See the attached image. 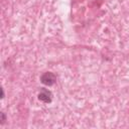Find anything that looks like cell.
I'll return each mask as SVG.
<instances>
[{"label":"cell","instance_id":"277c9868","mask_svg":"<svg viewBox=\"0 0 129 129\" xmlns=\"http://www.w3.org/2000/svg\"><path fill=\"white\" fill-rule=\"evenodd\" d=\"M1 98H2V99L4 98V90H3V89H1Z\"/></svg>","mask_w":129,"mask_h":129},{"label":"cell","instance_id":"7a4b0ae2","mask_svg":"<svg viewBox=\"0 0 129 129\" xmlns=\"http://www.w3.org/2000/svg\"><path fill=\"white\" fill-rule=\"evenodd\" d=\"M37 98L43 103H50L52 101V93L45 88H41L37 95Z\"/></svg>","mask_w":129,"mask_h":129},{"label":"cell","instance_id":"6da1fadb","mask_svg":"<svg viewBox=\"0 0 129 129\" xmlns=\"http://www.w3.org/2000/svg\"><path fill=\"white\" fill-rule=\"evenodd\" d=\"M40 82L45 86H52L56 82V77L51 72H45L40 76Z\"/></svg>","mask_w":129,"mask_h":129},{"label":"cell","instance_id":"3957f363","mask_svg":"<svg viewBox=\"0 0 129 129\" xmlns=\"http://www.w3.org/2000/svg\"><path fill=\"white\" fill-rule=\"evenodd\" d=\"M0 117H1V119H0L1 124H4V123H5V121H6V115H5V113L1 112V113H0Z\"/></svg>","mask_w":129,"mask_h":129}]
</instances>
